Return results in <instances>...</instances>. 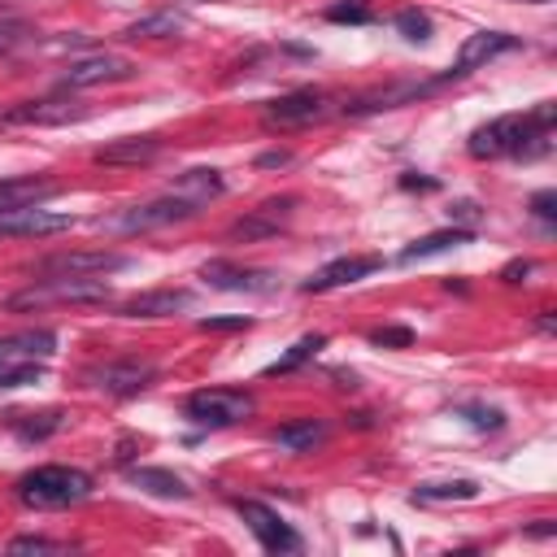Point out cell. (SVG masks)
<instances>
[{
	"instance_id": "1",
	"label": "cell",
	"mask_w": 557,
	"mask_h": 557,
	"mask_svg": "<svg viewBox=\"0 0 557 557\" xmlns=\"http://www.w3.org/2000/svg\"><path fill=\"white\" fill-rule=\"evenodd\" d=\"M553 117H557V104L553 100H540L531 113H505V117H492L487 126H479L470 135V157L479 161H492V157H540L548 152V131H553Z\"/></svg>"
},
{
	"instance_id": "2",
	"label": "cell",
	"mask_w": 557,
	"mask_h": 557,
	"mask_svg": "<svg viewBox=\"0 0 557 557\" xmlns=\"http://www.w3.org/2000/svg\"><path fill=\"white\" fill-rule=\"evenodd\" d=\"M91 474L74 466H39L17 479V500L30 509H70L91 496Z\"/></svg>"
},
{
	"instance_id": "3",
	"label": "cell",
	"mask_w": 557,
	"mask_h": 557,
	"mask_svg": "<svg viewBox=\"0 0 557 557\" xmlns=\"http://www.w3.org/2000/svg\"><path fill=\"white\" fill-rule=\"evenodd\" d=\"M57 352V335L52 331H22V335H4L0 339V387H22L35 383L48 366V357Z\"/></svg>"
},
{
	"instance_id": "4",
	"label": "cell",
	"mask_w": 557,
	"mask_h": 557,
	"mask_svg": "<svg viewBox=\"0 0 557 557\" xmlns=\"http://www.w3.org/2000/svg\"><path fill=\"white\" fill-rule=\"evenodd\" d=\"M252 409H257V400H252L248 392H235V387H205V392H191V396L183 400V413H187L196 426H209V431L235 426V422H244Z\"/></svg>"
},
{
	"instance_id": "5",
	"label": "cell",
	"mask_w": 557,
	"mask_h": 557,
	"mask_svg": "<svg viewBox=\"0 0 557 557\" xmlns=\"http://www.w3.org/2000/svg\"><path fill=\"white\" fill-rule=\"evenodd\" d=\"M52 300H70V305H83V300H109V283L87 274V278H74V274H52L48 283H35L17 296H9V309H39V305H52Z\"/></svg>"
},
{
	"instance_id": "6",
	"label": "cell",
	"mask_w": 557,
	"mask_h": 557,
	"mask_svg": "<svg viewBox=\"0 0 557 557\" xmlns=\"http://www.w3.org/2000/svg\"><path fill=\"white\" fill-rule=\"evenodd\" d=\"M191 213H200V205H191V200L165 191V196H157V200H144V205H135V209L109 218V231H122V235L157 231V226H170V222H187Z\"/></svg>"
},
{
	"instance_id": "7",
	"label": "cell",
	"mask_w": 557,
	"mask_h": 557,
	"mask_svg": "<svg viewBox=\"0 0 557 557\" xmlns=\"http://www.w3.org/2000/svg\"><path fill=\"white\" fill-rule=\"evenodd\" d=\"M326 113H331L326 91H318V87H296V91L270 100V109H265V126L296 131V126H313V122H322Z\"/></svg>"
},
{
	"instance_id": "8",
	"label": "cell",
	"mask_w": 557,
	"mask_h": 557,
	"mask_svg": "<svg viewBox=\"0 0 557 557\" xmlns=\"http://www.w3.org/2000/svg\"><path fill=\"white\" fill-rule=\"evenodd\" d=\"M235 509H239L244 527L257 535V544H261L265 553H300V535H296L292 522H283L270 505H261V500H239Z\"/></svg>"
},
{
	"instance_id": "9",
	"label": "cell",
	"mask_w": 557,
	"mask_h": 557,
	"mask_svg": "<svg viewBox=\"0 0 557 557\" xmlns=\"http://www.w3.org/2000/svg\"><path fill=\"white\" fill-rule=\"evenodd\" d=\"M135 65L126 57H113V52H96V57H83V61H70L65 74H61V87L65 91H78V87H96V83H122L131 78Z\"/></svg>"
},
{
	"instance_id": "10",
	"label": "cell",
	"mask_w": 557,
	"mask_h": 557,
	"mask_svg": "<svg viewBox=\"0 0 557 557\" xmlns=\"http://www.w3.org/2000/svg\"><path fill=\"white\" fill-rule=\"evenodd\" d=\"M152 379H157V366L152 361H139V357H122V361H109V366L91 370V383L104 396H139Z\"/></svg>"
},
{
	"instance_id": "11",
	"label": "cell",
	"mask_w": 557,
	"mask_h": 557,
	"mask_svg": "<svg viewBox=\"0 0 557 557\" xmlns=\"http://www.w3.org/2000/svg\"><path fill=\"white\" fill-rule=\"evenodd\" d=\"M87 104L74 96H48V100H26L17 109L4 113V122H22V126H65V122H83Z\"/></svg>"
},
{
	"instance_id": "12",
	"label": "cell",
	"mask_w": 557,
	"mask_h": 557,
	"mask_svg": "<svg viewBox=\"0 0 557 557\" xmlns=\"http://www.w3.org/2000/svg\"><path fill=\"white\" fill-rule=\"evenodd\" d=\"M292 209H296V196H274V200H261L248 218H239L235 226H231V239H270V235H278V226L292 218Z\"/></svg>"
},
{
	"instance_id": "13",
	"label": "cell",
	"mask_w": 557,
	"mask_h": 557,
	"mask_svg": "<svg viewBox=\"0 0 557 557\" xmlns=\"http://www.w3.org/2000/svg\"><path fill=\"white\" fill-rule=\"evenodd\" d=\"M131 261L122 252H57L48 261H39V274H74V278H87V274H113V270H126Z\"/></svg>"
},
{
	"instance_id": "14",
	"label": "cell",
	"mask_w": 557,
	"mask_h": 557,
	"mask_svg": "<svg viewBox=\"0 0 557 557\" xmlns=\"http://www.w3.org/2000/svg\"><path fill=\"white\" fill-rule=\"evenodd\" d=\"M200 278L218 292H274L278 287L274 270H244V265H231V261H209L200 270Z\"/></svg>"
},
{
	"instance_id": "15",
	"label": "cell",
	"mask_w": 557,
	"mask_h": 557,
	"mask_svg": "<svg viewBox=\"0 0 557 557\" xmlns=\"http://www.w3.org/2000/svg\"><path fill=\"white\" fill-rule=\"evenodd\" d=\"M383 265V257H335V261H326L318 274H309L305 283H300V292H331V287H348V283H357V278H366V274H374Z\"/></svg>"
},
{
	"instance_id": "16",
	"label": "cell",
	"mask_w": 557,
	"mask_h": 557,
	"mask_svg": "<svg viewBox=\"0 0 557 557\" xmlns=\"http://www.w3.org/2000/svg\"><path fill=\"white\" fill-rule=\"evenodd\" d=\"M70 226H74L70 213H48L44 205L0 209V235H57V231H70Z\"/></svg>"
},
{
	"instance_id": "17",
	"label": "cell",
	"mask_w": 557,
	"mask_h": 557,
	"mask_svg": "<svg viewBox=\"0 0 557 557\" xmlns=\"http://www.w3.org/2000/svg\"><path fill=\"white\" fill-rule=\"evenodd\" d=\"M518 48V39L513 35H505V30H474V35H466L461 39V48H457V78L461 74H470L474 65H483V61H492V57H500V52H513Z\"/></svg>"
},
{
	"instance_id": "18",
	"label": "cell",
	"mask_w": 557,
	"mask_h": 557,
	"mask_svg": "<svg viewBox=\"0 0 557 557\" xmlns=\"http://www.w3.org/2000/svg\"><path fill=\"white\" fill-rule=\"evenodd\" d=\"M157 152H161V139L157 135H122V139L96 148L91 161L96 165H148Z\"/></svg>"
},
{
	"instance_id": "19",
	"label": "cell",
	"mask_w": 557,
	"mask_h": 557,
	"mask_svg": "<svg viewBox=\"0 0 557 557\" xmlns=\"http://www.w3.org/2000/svg\"><path fill=\"white\" fill-rule=\"evenodd\" d=\"M187 305H191V292L165 287V292H139V296H131V300L122 305V313H126V318H170V313H178V309H187Z\"/></svg>"
},
{
	"instance_id": "20",
	"label": "cell",
	"mask_w": 557,
	"mask_h": 557,
	"mask_svg": "<svg viewBox=\"0 0 557 557\" xmlns=\"http://www.w3.org/2000/svg\"><path fill=\"white\" fill-rule=\"evenodd\" d=\"M131 483L139 492H148V496H161V500H187L191 496V487L174 470H161V466H135L131 470Z\"/></svg>"
},
{
	"instance_id": "21",
	"label": "cell",
	"mask_w": 557,
	"mask_h": 557,
	"mask_svg": "<svg viewBox=\"0 0 557 557\" xmlns=\"http://www.w3.org/2000/svg\"><path fill=\"white\" fill-rule=\"evenodd\" d=\"M57 196V183L48 178H0V209H30Z\"/></svg>"
},
{
	"instance_id": "22",
	"label": "cell",
	"mask_w": 557,
	"mask_h": 557,
	"mask_svg": "<svg viewBox=\"0 0 557 557\" xmlns=\"http://www.w3.org/2000/svg\"><path fill=\"white\" fill-rule=\"evenodd\" d=\"M326 440V422L322 418H300V422H287L274 431V444L283 453H313V444Z\"/></svg>"
},
{
	"instance_id": "23",
	"label": "cell",
	"mask_w": 557,
	"mask_h": 557,
	"mask_svg": "<svg viewBox=\"0 0 557 557\" xmlns=\"http://www.w3.org/2000/svg\"><path fill=\"white\" fill-rule=\"evenodd\" d=\"M222 187H226V183H222V174H218V170H187V174H183V178H178L170 191L205 209L213 196H222Z\"/></svg>"
},
{
	"instance_id": "24",
	"label": "cell",
	"mask_w": 557,
	"mask_h": 557,
	"mask_svg": "<svg viewBox=\"0 0 557 557\" xmlns=\"http://www.w3.org/2000/svg\"><path fill=\"white\" fill-rule=\"evenodd\" d=\"M470 239V231L466 226H448V231H431V235H422V239H413L405 252H400V261L409 265V261H418V257H431V252H444V248H457V244H466Z\"/></svg>"
},
{
	"instance_id": "25",
	"label": "cell",
	"mask_w": 557,
	"mask_h": 557,
	"mask_svg": "<svg viewBox=\"0 0 557 557\" xmlns=\"http://www.w3.org/2000/svg\"><path fill=\"white\" fill-rule=\"evenodd\" d=\"M65 413L61 409H44V413H9V426L22 435V440H48L52 431H61Z\"/></svg>"
},
{
	"instance_id": "26",
	"label": "cell",
	"mask_w": 557,
	"mask_h": 557,
	"mask_svg": "<svg viewBox=\"0 0 557 557\" xmlns=\"http://www.w3.org/2000/svg\"><path fill=\"white\" fill-rule=\"evenodd\" d=\"M479 496V483L474 479H444V483H418L413 487V500H474Z\"/></svg>"
},
{
	"instance_id": "27",
	"label": "cell",
	"mask_w": 557,
	"mask_h": 557,
	"mask_svg": "<svg viewBox=\"0 0 557 557\" xmlns=\"http://www.w3.org/2000/svg\"><path fill=\"white\" fill-rule=\"evenodd\" d=\"M326 344V335H305V339H296L278 361H270L265 366V374H287V370H296V366H305L309 357H318V348Z\"/></svg>"
},
{
	"instance_id": "28",
	"label": "cell",
	"mask_w": 557,
	"mask_h": 557,
	"mask_svg": "<svg viewBox=\"0 0 557 557\" xmlns=\"http://www.w3.org/2000/svg\"><path fill=\"white\" fill-rule=\"evenodd\" d=\"M183 26H187L183 13H152V17L131 22L126 35H131V39H139V35H174V30H183Z\"/></svg>"
},
{
	"instance_id": "29",
	"label": "cell",
	"mask_w": 557,
	"mask_h": 557,
	"mask_svg": "<svg viewBox=\"0 0 557 557\" xmlns=\"http://www.w3.org/2000/svg\"><path fill=\"white\" fill-rule=\"evenodd\" d=\"M396 30L409 44H422V39H431V17L422 9H405V13H396Z\"/></svg>"
},
{
	"instance_id": "30",
	"label": "cell",
	"mask_w": 557,
	"mask_h": 557,
	"mask_svg": "<svg viewBox=\"0 0 557 557\" xmlns=\"http://www.w3.org/2000/svg\"><path fill=\"white\" fill-rule=\"evenodd\" d=\"M457 413H461L470 426H479V431H500V426H505V413L492 409V405H461Z\"/></svg>"
},
{
	"instance_id": "31",
	"label": "cell",
	"mask_w": 557,
	"mask_h": 557,
	"mask_svg": "<svg viewBox=\"0 0 557 557\" xmlns=\"http://www.w3.org/2000/svg\"><path fill=\"white\" fill-rule=\"evenodd\" d=\"M30 35H35V30H30V22H22V17H0V52L22 48Z\"/></svg>"
},
{
	"instance_id": "32",
	"label": "cell",
	"mask_w": 557,
	"mask_h": 557,
	"mask_svg": "<svg viewBox=\"0 0 557 557\" xmlns=\"http://www.w3.org/2000/svg\"><path fill=\"white\" fill-rule=\"evenodd\" d=\"M331 22H370V4L366 0H339L326 9Z\"/></svg>"
},
{
	"instance_id": "33",
	"label": "cell",
	"mask_w": 557,
	"mask_h": 557,
	"mask_svg": "<svg viewBox=\"0 0 557 557\" xmlns=\"http://www.w3.org/2000/svg\"><path fill=\"white\" fill-rule=\"evenodd\" d=\"M370 339L383 344V348H409L413 344V331L409 326H379V331H370Z\"/></svg>"
},
{
	"instance_id": "34",
	"label": "cell",
	"mask_w": 557,
	"mask_h": 557,
	"mask_svg": "<svg viewBox=\"0 0 557 557\" xmlns=\"http://www.w3.org/2000/svg\"><path fill=\"white\" fill-rule=\"evenodd\" d=\"M9 553H65V544L44 540V535H17V540L9 544Z\"/></svg>"
},
{
	"instance_id": "35",
	"label": "cell",
	"mask_w": 557,
	"mask_h": 557,
	"mask_svg": "<svg viewBox=\"0 0 557 557\" xmlns=\"http://www.w3.org/2000/svg\"><path fill=\"white\" fill-rule=\"evenodd\" d=\"M479 218H483V209H479L474 200H457V205L448 209V222H457V226H466V231H470Z\"/></svg>"
},
{
	"instance_id": "36",
	"label": "cell",
	"mask_w": 557,
	"mask_h": 557,
	"mask_svg": "<svg viewBox=\"0 0 557 557\" xmlns=\"http://www.w3.org/2000/svg\"><path fill=\"white\" fill-rule=\"evenodd\" d=\"M531 209H535V218L553 222V218H557V191H548V187H544V191H535V196H531Z\"/></svg>"
},
{
	"instance_id": "37",
	"label": "cell",
	"mask_w": 557,
	"mask_h": 557,
	"mask_svg": "<svg viewBox=\"0 0 557 557\" xmlns=\"http://www.w3.org/2000/svg\"><path fill=\"white\" fill-rule=\"evenodd\" d=\"M248 318H200V331H244Z\"/></svg>"
},
{
	"instance_id": "38",
	"label": "cell",
	"mask_w": 557,
	"mask_h": 557,
	"mask_svg": "<svg viewBox=\"0 0 557 557\" xmlns=\"http://www.w3.org/2000/svg\"><path fill=\"white\" fill-rule=\"evenodd\" d=\"M527 274H531V261H509V265L500 270V278H505V283H522Z\"/></svg>"
},
{
	"instance_id": "39",
	"label": "cell",
	"mask_w": 557,
	"mask_h": 557,
	"mask_svg": "<svg viewBox=\"0 0 557 557\" xmlns=\"http://www.w3.org/2000/svg\"><path fill=\"white\" fill-rule=\"evenodd\" d=\"M287 161H292V152H283V148H278V152H261V157H257V165H261V170H274V165H287Z\"/></svg>"
},
{
	"instance_id": "40",
	"label": "cell",
	"mask_w": 557,
	"mask_h": 557,
	"mask_svg": "<svg viewBox=\"0 0 557 557\" xmlns=\"http://www.w3.org/2000/svg\"><path fill=\"white\" fill-rule=\"evenodd\" d=\"M400 187H422V191H435L440 183H435V178H413V174H400Z\"/></svg>"
},
{
	"instance_id": "41",
	"label": "cell",
	"mask_w": 557,
	"mask_h": 557,
	"mask_svg": "<svg viewBox=\"0 0 557 557\" xmlns=\"http://www.w3.org/2000/svg\"><path fill=\"white\" fill-rule=\"evenodd\" d=\"M553 531H557V527H553V522H548V518H535V527H531V531H527V535H553Z\"/></svg>"
},
{
	"instance_id": "42",
	"label": "cell",
	"mask_w": 557,
	"mask_h": 557,
	"mask_svg": "<svg viewBox=\"0 0 557 557\" xmlns=\"http://www.w3.org/2000/svg\"><path fill=\"white\" fill-rule=\"evenodd\" d=\"M527 4H548V0H527Z\"/></svg>"
}]
</instances>
